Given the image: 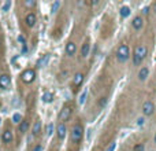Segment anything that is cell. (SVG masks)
Here are the masks:
<instances>
[{
  "instance_id": "4",
  "label": "cell",
  "mask_w": 156,
  "mask_h": 151,
  "mask_svg": "<svg viewBox=\"0 0 156 151\" xmlns=\"http://www.w3.org/2000/svg\"><path fill=\"white\" fill-rule=\"evenodd\" d=\"M21 80L25 84H31L36 80V70L34 69H26L21 73Z\"/></svg>"
},
{
  "instance_id": "19",
  "label": "cell",
  "mask_w": 156,
  "mask_h": 151,
  "mask_svg": "<svg viewBox=\"0 0 156 151\" xmlns=\"http://www.w3.org/2000/svg\"><path fill=\"white\" fill-rule=\"evenodd\" d=\"M52 100H53V94L52 92H45L42 95V102L44 103H51Z\"/></svg>"
},
{
  "instance_id": "16",
  "label": "cell",
  "mask_w": 156,
  "mask_h": 151,
  "mask_svg": "<svg viewBox=\"0 0 156 151\" xmlns=\"http://www.w3.org/2000/svg\"><path fill=\"white\" fill-rule=\"evenodd\" d=\"M83 81V74L82 73H77L74 76V80H73V85L74 87H79Z\"/></svg>"
},
{
  "instance_id": "32",
  "label": "cell",
  "mask_w": 156,
  "mask_h": 151,
  "mask_svg": "<svg viewBox=\"0 0 156 151\" xmlns=\"http://www.w3.org/2000/svg\"><path fill=\"white\" fill-rule=\"evenodd\" d=\"M142 14H144V15H148V14H149V7H144V10H142Z\"/></svg>"
},
{
  "instance_id": "21",
  "label": "cell",
  "mask_w": 156,
  "mask_h": 151,
  "mask_svg": "<svg viewBox=\"0 0 156 151\" xmlns=\"http://www.w3.org/2000/svg\"><path fill=\"white\" fill-rule=\"evenodd\" d=\"M86 96H88V89L85 88L82 91V94L79 95V99H78V103L79 104H83L85 103V100H86Z\"/></svg>"
},
{
  "instance_id": "33",
  "label": "cell",
  "mask_w": 156,
  "mask_h": 151,
  "mask_svg": "<svg viewBox=\"0 0 156 151\" xmlns=\"http://www.w3.org/2000/svg\"><path fill=\"white\" fill-rule=\"evenodd\" d=\"M142 124H144V118H142V117H141V118H138V120H137V125H142Z\"/></svg>"
},
{
  "instance_id": "20",
  "label": "cell",
  "mask_w": 156,
  "mask_h": 151,
  "mask_svg": "<svg viewBox=\"0 0 156 151\" xmlns=\"http://www.w3.org/2000/svg\"><path fill=\"white\" fill-rule=\"evenodd\" d=\"M130 12H131V11H130V8L127 6H125V7L120 8V17H122V18H127V17L130 15Z\"/></svg>"
},
{
  "instance_id": "1",
  "label": "cell",
  "mask_w": 156,
  "mask_h": 151,
  "mask_svg": "<svg viewBox=\"0 0 156 151\" xmlns=\"http://www.w3.org/2000/svg\"><path fill=\"white\" fill-rule=\"evenodd\" d=\"M146 54H148V50H146L145 46H138L134 50V54H133V63H134L135 66H138L145 59Z\"/></svg>"
},
{
  "instance_id": "29",
  "label": "cell",
  "mask_w": 156,
  "mask_h": 151,
  "mask_svg": "<svg viewBox=\"0 0 156 151\" xmlns=\"http://www.w3.org/2000/svg\"><path fill=\"white\" fill-rule=\"evenodd\" d=\"M11 7V1H5L4 6H3V11H7Z\"/></svg>"
},
{
  "instance_id": "35",
  "label": "cell",
  "mask_w": 156,
  "mask_h": 151,
  "mask_svg": "<svg viewBox=\"0 0 156 151\" xmlns=\"http://www.w3.org/2000/svg\"><path fill=\"white\" fill-rule=\"evenodd\" d=\"M153 11H155V12H156V3H155V4H153Z\"/></svg>"
},
{
  "instance_id": "2",
  "label": "cell",
  "mask_w": 156,
  "mask_h": 151,
  "mask_svg": "<svg viewBox=\"0 0 156 151\" xmlns=\"http://www.w3.org/2000/svg\"><path fill=\"white\" fill-rule=\"evenodd\" d=\"M130 57V48L127 44H120L116 50V59L118 62H126Z\"/></svg>"
},
{
  "instance_id": "5",
  "label": "cell",
  "mask_w": 156,
  "mask_h": 151,
  "mask_svg": "<svg viewBox=\"0 0 156 151\" xmlns=\"http://www.w3.org/2000/svg\"><path fill=\"white\" fill-rule=\"evenodd\" d=\"M70 115H71V109H70L68 106H64V107L60 110V113H59V121H62L63 124H64L66 121L70 120Z\"/></svg>"
},
{
  "instance_id": "13",
  "label": "cell",
  "mask_w": 156,
  "mask_h": 151,
  "mask_svg": "<svg viewBox=\"0 0 156 151\" xmlns=\"http://www.w3.org/2000/svg\"><path fill=\"white\" fill-rule=\"evenodd\" d=\"M27 129H29V121H27V120H22L21 124L18 125V130H19V133L23 135V133L27 132Z\"/></svg>"
},
{
  "instance_id": "15",
  "label": "cell",
  "mask_w": 156,
  "mask_h": 151,
  "mask_svg": "<svg viewBox=\"0 0 156 151\" xmlns=\"http://www.w3.org/2000/svg\"><path fill=\"white\" fill-rule=\"evenodd\" d=\"M48 61H49V54H45V55H42V57L37 61V66H38V68H44V66H47Z\"/></svg>"
},
{
  "instance_id": "28",
  "label": "cell",
  "mask_w": 156,
  "mask_h": 151,
  "mask_svg": "<svg viewBox=\"0 0 156 151\" xmlns=\"http://www.w3.org/2000/svg\"><path fill=\"white\" fill-rule=\"evenodd\" d=\"M30 151H42V146L41 144H36V146L33 147Z\"/></svg>"
},
{
  "instance_id": "31",
  "label": "cell",
  "mask_w": 156,
  "mask_h": 151,
  "mask_svg": "<svg viewBox=\"0 0 156 151\" xmlns=\"http://www.w3.org/2000/svg\"><path fill=\"white\" fill-rule=\"evenodd\" d=\"M25 6H27V7H34L36 6V1H25Z\"/></svg>"
},
{
  "instance_id": "23",
  "label": "cell",
  "mask_w": 156,
  "mask_h": 151,
  "mask_svg": "<svg viewBox=\"0 0 156 151\" xmlns=\"http://www.w3.org/2000/svg\"><path fill=\"white\" fill-rule=\"evenodd\" d=\"M53 129H55L53 124H52V122H51V124H48V125H47V135H48V136H51L52 133H53Z\"/></svg>"
},
{
  "instance_id": "37",
  "label": "cell",
  "mask_w": 156,
  "mask_h": 151,
  "mask_svg": "<svg viewBox=\"0 0 156 151\" xmlns=\"http://www.w3.org/2000/svg\"><path fill=\"white\" fill-rule=\"evenodd\" d=\"M0 46H1V36H0Z\"/></svg>"
},
{
  "instance_id": "18",
  "label": "cell",
  "mask_w": 156,
  "mask_h": 151,
  "mask_svg": "<svg viewBox=\"0 0 156 151\" xmlns=\"http://www.w3.org/2000/svg\"><path fill=\"white\" fill-rule=\"evenodd\" d=\"M89 50H90V47H89V43H83L82 44V48H81V57L82 58H86L89 54Z\"/></svg>"
},
{
  "instance_id": "30",
  "label": "cell",
  "mask_w": 156,
  "mask_h": 151,
  "mask_svg": "<svg viewBox=\"0 0 156 151\" xmlns=\"http://www.w3.org/2000/svg\"><path fill=\"white\" fill-rule=\"evenodd\" d=\"M115 147H116V143H111L107 148V151H115Z\"/></svg>"
},
{
  "instance_id": "6",
  "label": "cell",
  "mask_w": 156,
  "mask_h": 151,
  "mask_svg": "<svg viewBox=\"0 0 156 151\" xmlns=\"http://www.w3.org/2000/svg\"><path fill=\"white\" fill-rule=\"evenodd\" d=\"M11 85V77L8 74H1L0 76V88L5 91V89H8Z\"/></svg>"
},
{
  "instance_id": "25",
  "label": "cell",
  "mask_w": 156,
  "mask_h": 151,
  "mask_svg": "<svg viewBox=\"0 0 156 151\" xmlns=\"http://www.w3.org/2000/svg\"><path fill=\"white\" fill-rule=\"evenodd\" d=\"M133 151H144V144H142V143H140V144H135L134 148H133Z\"/></svg>"
},
{
  "instance_id": "22",
  "label": "cell",
  "mask_w": 156,
  "mask_h": 151,
  "mask_svg": "<svg viewBox=\"0 0 156 151\" xmlns=\"http://www.w3.org/2000/svg\"><path fill=\"white\" fill-rule=\"evenodd\" d=\"M12 121H14V124H21V121H22L21 114H19V113H15L14 117H12Z\"/></svg>"
},
{
  "instance_id": "10",
  "label": "cell",
  "mask_w": 156,
  "mask_h": 151,
  "mask_svg": "<svg viewBox=\"0 0 156 151\" xmlns=\"http://www.w3.org/2000/svg\"><path fill=\"white\" fill-rule=\"evenodd\" d=\"M64 51H66V55H68V57H73L74 54L77 52V46H75L73 41H68L67 44H66Z\"/></svg>"
},
{
  "instance_id": "38",
  "label": "cell",
  "mask_w": 156,
  "mask_h": 151,
  "mask_svg": "<svg viewBox=\"0 0 156 151\" xmlns=\"http://www.w3.org/2000/svg\"><path fill=\"white\" fill-rule=\"evenodd\" d=\"M0 121H1V118H0Z\"/></svg>"
},
{
  "instance_id": "34",
  "label": "cell",
  "mask_w": 156,
  "mask_h": 151,
  "mask_svg": "<svg viewBox=\"0 0 156 151\" xmlns=\"http://www.w3.org/2000/svg\"><path fill=\"white\" fill-rule=\"evenodd\" d=\"M26 52H27V47L25 44V46H22V54H26Z\"/></svg>"
},
{
  "instance_id": "26",
  "label": "cell",
  "mask_w": 156,
  "mask_h": 151,
  "mask_svg": "<svg viewBox=\"0 0 156 151\" xmlns=\"http://www.w3.org/2000/svg\"><path fill=\"white\" fill-rule=\"evenodd\" d=\"M18 41L21 43L22 46H25V44H26V39H25V36H23V34H19V36H18Z\"/></svg>"
},
{
  "instance_id": "36",
  "label": "cell",
  "mask_w": 156,
  "mask_h": 151,
  "mask_svg": "<svg viewBox=\"0 0 156 151\" xmlns=\"http://www.w3.org/2000/svg\"><path fill=\"white\" fill-rule=\"evenodd\" d=\"M153 140H155V143H156V133H155V137H153Z\"/></svg>"
},
{
  "instance_id": "8",
  "label": "cell",
  "mask_w": 156,
  "mask_h": 151,
  "mask_svg": "<svg viewBox=\"0 0 156 151\" xmlns=\"http://www.w3.org/2000/svg\"><path fill=\"white\" fill-rule=\"evenodd\" d=\"M66 133H67V128H66V124L60 122L56 128V135H57V139L59 140H63L66 137Z\"/></svg>"
},
{
  "instance_id": "17",
  "label": "cell",
  "mask_w": 156,
  "mask_h": 151,
  "mask_svg": "<svg viewBox=\"0 0 156 151\" xmlns=\"http://www.w3.org/2000/svg\"><path fill=\"white\" fill-rule=\"evenodd\" d=\"M148 74H149L148 68H142L140 70V73H138V80H140V81H145L146 77H148Z\"/></svg>"
},
{
  "instance_id": "14",
  "label": "cell",
  "mask_w": 156,
  "mask_h": 151,
  "mask_svg": "<svg viewBox=\"0 0 156 151\" xmlns=\"http://www.w3.org/2000/svg\"><path fill=\"white\" fill-rule=\"evenodd\" d=\"M40 132H41V121L37 120L36 122H34L33 128H31V135H33V136H38V135H40Z\"/></svg>"
},
{
  "instance_id": "24",
  "label": "cell",
  "mask_w": 156,
  "mask_h": 151,
  "mask_svg": "<svg viewBox=\"0 0 156 151\" xmlns=\"http://www.w3.org/2000/svg\"><path fill=\"white\" fill-rule=\"evenodd\" d=\"M59 7H60V1H55V3L52 4V12H56Z\"/></svg>"
},
{
  "instance_id": "7",
  "label": "cell",
  "mask_w": 156,
  "mask_h": 151,
  "mask_svg": "<svg viewBox=\"0 0 156 151\" xmlns=\"http://www.w3.org/2000/svg\"><path fill=\"white\" fill-rule=\"evenodd\" d=\"M153 111H155V106H153V103H152L151 100L144 102V104H142V114L151 115V114H153Z\"/></svg>"
},
{
  "instance_id": "27",
  "label": "cell",
  "mask_w": 156,
  "mask_h": 151,
  "mask_svg": "<svg viewBox=\"0 0 156 151\" xmlns=\"http://www.w3.org/2000/svg\"><path fill=\"white\" fill-rule=\"evenodd\" d=\"M107 104V98H100V100H99V106L100 107H104Z\"/></svg>"
},
{
  "instance_id": "12",
  "label": "cell",
  "mask_w": 156,
  "mask_h": 151,
  "mask_svg": "<svg viewBox=\"0 0 156 151\" xmlns=\"http://www.w3.org/2000/svg\"><path fill=\"white\" fill-rule=\"evenodd\" d=\"M1 140L4 141V143H11V141H12V130L4 129L3 135H1Z\"/></svg>"
},
{
  "instance_id": "3",
  "label": "cell",
  "mask_w": 156,
  "mask_h": 151,
  "mask_svg": "<svg viewBox=\"0 0 156 151\" xmlns=\"http://www.w3.org/2000/svg\"><path fill=\"white\" fill-rule=\"evenodd\" d=\"M83 135V128L81 124H75V125L71 128V132H70V137H71V141L73 143H78V141L82 139Z\"/></svg>"
},
{
  "instance_id": "9",
  "label": "cell",
  "mask_w": 156,
  "mask_h": 151,
  "mask_svg": "<svg viewBox=\"0 0 156 151\" xmlns=\"http://www.w3.org/2000/svg\"><path fill=\"white\" fill-rule=\"evenodd\" d=\"M25 22H26V26L33 28V26L36 25V22H37V15L34 14V12H29V14H26Z\"/></svg>"
},
{
  "instance_id": "11",
  "label": "cell",
  "mask_w": 156,
  "mask_h": 151,
  "mask_svg": "<svg viewBox=\"0 0 156 151\" xmlns=\"http://www.w3.org/2000/svg\"><path fill=\"white\" fill-rule=\"evenodd\" d=\"M131 26L134 28L135 30H140V29H142V26H144V19L141 17H135L134 19H133V22H131Z\"/></svg>"
}]
</instances>
